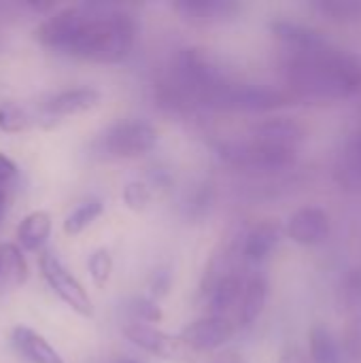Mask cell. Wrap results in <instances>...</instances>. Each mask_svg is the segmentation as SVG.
Segmentation results:
<instances>
[{
  "instance_id": "1f68e13d",
  "label": "cell",
  "mask_w": 361,
  "mask_h": 363,
  "mask_svg": "<svg viewBox=\"0 0 361 363\" xmlns=\"http://www.w3.org/2000/svg\"><path fill=\"white\" fill-rule=\"evenodd\" d=\"M6 213V185H0V223Z\"/></svg>"
},
{
  "instance_id": "30bf717a",
  "label": "cell",
  "mask_w": 361,
  "mask_h": 363,
  "mask_svg": "<svg viewBox=\"0 0 361 363\" xmlns=\"http://www.w3.org/2000/svg\"><path fill=\"white\" fill-rule=\"evenodd\" d=\"M172 9L191 23H219L230 19L238 11V4L230 0H181Z\"/></svg>"
},
{
  "instance_id": "7402d4cb",
  "label": "cell",
  "mask_w": 361,
  "mask_h": 363,
  "mask_svg": "<svg viewBox=\"0 0 361 363\" xmlns=\"http://www.w3.org/2000/svg\"><path fill=\"white\" fill-rule=\"evenodd\" d=\"M315 6L338 21H355L361 17V0H321Z\"/></svg>"
},
{
  "instance_id": "603a6c76",
  "label": "cell",
  "mask_w": 361,
  "mask_h": 363,
  "mask_svg": "<svg viewBox=\"0 0 361 363\" xmlns=\"http://www.w3.org/2000/svg\"><path fill=\"white\" fill-rule=\"evenodd\" d=\"M30 125V117L26 115V111L13 102H4L0 104V130L6 134H17L23 132Z\"/></svg>"
},
{
  "instance_id": "8fae6325",
  "label": "cell",
  "mask_w": 361,
  "mask_h": 363,
  "mask_svg": "<svg viewBox=\"0 0 361 363\" xmlns=\"http://www.w3.org/2000/svg\"><path fill=\"white\" fill-rule=\"evenodd\" d=\"M304 130L289 117H274L257 123L253 128V138L260 143L277 145V147H287V149H298L302 143Z\"/></svg>"
},
{
  "instance_id": "e0dca14e",
  "label": "cell",
  "mask_w": 361,
  "mask_h": 363,
  "mask_svg": "<svg viewBox=\"0 0 361 363\" xmlns=\"http://www.w3.org/2000/svg\"><path fill=\"white\" fill-rule=\"evenodd\" d=\"M245 294V285L238 277L234 274H228V277H221L213 291H211V306H213V313L217 317H223V313H228L232 306H236Z\"/></svg>"
},
{
  "instance_id": "ba28073f",
  "label": "cell",
  "mask_w": 361,
  "mask_h": 363,
  "mask_svg": "<svg viewBox=\"0 0 361 363\" xmlns=\"http://www.w3.org/2000/svg\"><path fill=\"white\" fill-rule=\"evenodd\" d=\"M98 102H100V91L98 89H94V87H72V89H64L60 94H53L43 104L40 115L45 117V121H60L64 117L85 113V111L98 106Z\"/></svg>"
},
{
  "instance_id": "d6a6232c",
  "label": "cell",
  "mask_w": 361,
  "mask_h": 363,
  "mask_svg": "<svg viewBox=\"0 0 361 363\" xmlns=\"http://www.w3.org/2000/svg\"><path fill=\"white\" fill-rule=\"evenodd\" d=\"M219 363H245V362H240V359H226V362H219Z\"/></svg>"
},
{
  "instance_id": "d4e9b609",
  "label": "cell",
  "mask_w": 361,
  "mask_h": 363,
  "mask_svg": "<svg viewBox=\"0 0 361 363\" xmlns=\"http://www.w3.org/2000/svg\"><path fill=\"white\" fill-rule=\"evenodd\" d=\"M345 351L353 362H361V313H355L347 328H345V338H343Z\"/></svg>"
},
{
  "instance_id": "f1b7e54d",
  "label": "cell",
  "mask_w": 361,
  "mask_h": 363,
  "mask_svg": "<svg viewBox=\"0 0 361 363\" xmlns=\"http://www.w3.org/2000/svg\"><path fill=\"white\" fill-rule=\"evenodd\" d=\"M15 177H17V164L4 153H0V185H9L11 181H15Z\"/></svg>"
},
{
  "instance_id": "5b68a950",
  "label": "cell",
  "mask_w": 361,
  "mask_h": 363,
  "mask_svg": "<svg viewBox=\"0 0 361 363\" xmlns=\"http://www.w3.org/2000/svg\"><path fill=\"white\" fill-rule=\"evenodd\" d=\"M38 266H40L43 279L47 281V285L53 289V294L62 302H66L81 317H91L94 315V306H91V300H89L87 291L83 289V285L68 272V268L51 251L40 253Z\"/></svg>"
},
{
  "instance_id": "4dcf8cb0",
  "label": "cell",
  "mask_w": 361,
  "mask_h": 363,
  "mask_svg": "<svg viewBox=\"0 0 361 363\" xmlns=\"http://www.w3.org/2000/svg\"><path fill=\"white\" fill-rule=\"evenodd\" d=\"M151 287H153L151 291H153L155 296H164V294L168 291V287H170V277H168V272H155Z\"/></svg>"
},
{
  "instance_id": "f546056e",
  "label": "cell",
  "mask_w": 361,
  "mask_h": 363,
  "mask_svg": "<svg viewBox=\"0 0 361 363\" xmlns=\"http://www.w3.org/2000/svg\"><path fill=\"white\" fill-rule=\"evenodd\" d=\"M279 363H309V357L306 353L300 349V347H285L281 357H279Z\"/></svg>"
},
{
  "instance_id": "7c38bea8",
  "label": "cell",
  "mask_w": 361,
  "mask_h": 363,
  "mask_svg": "<svg viewBox=\"0 0 361 363\" xmlns=\"http://www.w3.org/2000/svg\"><path fill=\"white\" fill-rule=\"evenodd\" d=\"M13 345L17 353L30 363H64L62 355L34 330L17 325L13 330Z\"/></svg>"
},
{
  "instance_id": "52a82bcc",
  "label": "cell",
  "mask_w": 361,
  "mask_h": 363,
  "mask_svg": "<svg viewBox=\"0 0 361 363\" xmlns=\"http://www.w3.org/2000/svg\"><path fill=\"white\" fill-rule=\"evenodd\" d=\"M232 334H234V325L226 317L211 315V317L198 319V321L189 323L187 328H183L179 338L183 340V345L189 351L209 353V351L223 347L232 338Z\"/></svg>"
},
{
  "instance_id": "3957f363",
  "label": "cell",
  "mask_w": 361,
  "mask_h": 363,
  "mask_svg": "<svg viewBox=\"0 0 361 363\" xmlns=\"http://www.w3.org/2000/svg\"><path fill=\"white\" fill-rule=\"evenodd\" d=\"M157 143V132L145 121H117L109 125L94 143L104 157H136L151 151Z\"/></svg>"
},
{
  "instance_id": "cb8c5ba5",
  "label": "cell",
  "mask_w": 361,
  "mask_h": 363,
  "mask_svg": "<svg viewBox=\"0 0 361 363\" xmlns=\"http://www.w3.org/2000/svg\"><path fill=\"white\" fill-rule=\"evenodd\" d=\"M87 268H89L91 281L98 287H104L109 283V279H111V272H113V257H111V253L106 249H96L89 255Z\"/></svg>"
},
{
  "instance_id": "9c48e42d",
  "label": "cell",
  "mask_w": 361,
  "mask_h": 363,
  "mask_svg": "<svg viewBox=\"0 0 361 363\" xmlns=\"http://www.w3.org/2000/svg\"><path fill=\"white\" fill-rule=\"evenodd\" d=\"M287 234L294 242L302 247H315L321 245L330 234V215L317 206L300 208L291 215L287 223Z\"/></svg>"
},
{
  "instance_id": "6da1fadb",
  "label": "cell",
  "mask_w": 361,
  "mask_h": 363,
  "mask_svg": "<svg viewBox=\"0 0 361 363\" xmlns=\"http://www.w3.org/2000/svg\"><path fill=\"white\" fill-rule=\"evenodd\" d=\"M36 38L43 47L77 60L117 64L132 51L136 21L109 4L66 6L38 23Z\"/></svg>"
},
{
  "instance_id": "ffe728a7",
  "label": "cell",
  "mask_w": 361,
  "mask_h": 363,
  "mask_svg": "<svg viewBox=\"0 0 361 363\" xmlns=\"http://www.w3.org/2000/svg\"><path fill=\"white\" fill-rule=\"evenodd\" d=\"M102 211H104L102 200H98V198H87V200H83V202L66 217V221H64V232L70 234V236L81 234L87 225H91V223L102 215Z\"/></svg>"
},
{
  "instance_id": "d6986e66",
  "label": "cell",
  "mask_w": 361,
  "mask_h": 363,
  "mask_svg": "<svg viewBox=\"0 0 361 363\" xmlns=\"http://www.w3.org/2000/svg\"><path fill=\"white\" fill-rule=\"evenodd\" d=\"M309 347L315 363H340V349L328 328L315 325L309 334Z\"/></svg>"
},
{
  "instance_id": "ac0fdd59",
  "label": "cell",
  "mask_w": 361,
  "mask_h": 363,
  "mask_svg": "<svg viewBox=\"0 0 361 363\" xmlns=\"http://www.w3.org/2000/svg\"><path fill=\"white\" fill-rule=\"evenodd\" d=\"M338 179L349 189H361V132L349 140L340 155Z\"/></svg>"
},
{
  "instance_id": "2e32d148",
  "label": "cell",
  "mask_w": 361,
  "mask_h": 363,
  "mask_svg": "<svg viewBox=\"0 0 361 363\" xmlns=\"http://www.w3.org/2000/svg\"><path fill=\"white\" fill-rule=\"evenodd\" d=\"M268 298V283L262 274H253L245 283V294L238 306V323L240 325H251L264 311Z\"/></svg>"
},
{
  "instance_id": "9a60e30c",
  "label": "cell",
  "mask_w": 361,
  "mask_h": 363,
  "mask_svg": "<svg viewBox=\"0 0 361 363\" xmlns=\"http://www.w3.org/2000/svg\"><path fill=\"white\" fill-rule=\"evenodd\" d=\"M279 242V225L274 221L257 223L245 238V257L253 264L264 262Z\"/></svg>"
},
{
  "instance_id": "7a4b0ae2",
  "label": "cell",
  "mask_w": 361,
  "mask_h": 363,
  "mask_svg": "<svg viewBox=\"0 0 361 363\" xmlns=\"http://www.w3.org/2000/svg\"><path fill=\"white\" fill-rule=\"evenodd\" d=\"M287 79L294 91L306 100H340L361 89V57L330 45L294 51Z\"/></svg>"
},
{
  "instance_id": "4316f807",
  "label": "cell",
  "mask_w": 361,
  "mask_h": 363,
  "mask_svg": "<svg viewBox=\"0 0 361 363\" xmlns=\"http://www.w3.org/2000/svg\"><path fill=\"white\" fill-rule=\"evenodd\" d=\"M343 300L349 308L361 313V268H355L347 274L343 283Z\"/></svg>"
},
{
  "instance_id": "44dd1931",
  "label": "cell",
  "mask_w": 361,
  "mask_h": 363,
  "mask_svg": "<svg viewBox=\"0 0 361 363\" xmlns=\"http://www.w3.org/2000/svg\"><path fill=\"white\" fill-rule=\"evenodd\" d=\"M0 277L6 279L11 285H23L28 279V266L21 255V251L15 245H2L0 247Z\"/></svg>"
},
{
  "instance_id": "5bb4252c",
  "label": "cell",
  "mask_w": 361,
  "mask_h": 363,
  "mask_svg": "<svg viewBox=\"0 0 361 363\" xmlns=\"http://www.w3.org/2000/svg\"><path fill=\"white\" fill-rule=\"evenodd\" d=\"M51 234V215L47 211H34L17 225V240L23 251H38Z\"/></svg>"
},
{
  "instance_id": "83f0119b",
  "label": "cell",
  "mask_w": 361,
  "mask_h": 363,
  "mask_svg": "<svg viewBox=\"0 0 361 363\" xmlns=\"http://www.w3.org/2000/svg\"><path fill=\"white\" fill-rule=\"evenodd\" d=\"M132 311L134 315L140 319V321H147V323H157L162 319V311L160 306L153 302V300H147V298H138L132 302Z\"/></svg>"
},
{
  "instance_id": "484cf974",
  "label": "cell",
  "mask_w": 361,
  "mask_h": 363,
  "mask_svg": "<svg viewBox=\"0 0 361 363\" xmlns=\"http://www.w3.org/2000/svg\"><path fill=\"white\" fill-rule=\"evenodd\" d=\"M123 202L132 211H143L151 202V191L145 183L132 181L123 187Z\"/></svg>"
},
{
  "instance_id": "8992f818",
  "label": "cell",
  "mask_w": 361,
  "mask_h": 363,
  "mask_svg": "<svg viewBox=\"0 0 361 363\" xmlns=\"http://www.w3.org/2000/svg\"><path fill=\"white\" fill-rule=\"evenodd\" d=\"M123 336L140 351L151 353L162 359H179V357H185L189 351L179 336H170L157 328H151L138 321L123 325Z\"/></svg>"
},
{
  "instance_id": "277c9868",
  "label": "cell",
  "mask_w": 361,
  "mask_h": 363,
  "mask_svg": "<svg viewBox=\"0 0 361 363\" xmlns=\"http://www.w3.org/2000/svg\"><path fill=\"white\" fill-rule=\"evenodd\" d=\"M204 104L226 111H272L285 104V96L277 89L262 85H238V83H221L211 94L204 96Z\"/></svg>"
},
{
  "instance_id": "836d02e7",
  "label": "cell",
  "mask_w": 361,
  "mask_h": 363,
  "mask_svg": "<svg viewBox=\"0 0 361 363\" xmlns=\"http://www.w3.org/2000/svg\"><path fill=\"white\" fill-rule=\"evenodd\" d=\"M119 363H143V362H136V359H121Z\"/></svg>"
},
{
  "instance_id": "4fadbf2b",
  "label": "cell",
  "mask_w": 361,
  "mask_h": 363,
  "mask_svg": "<svg viewBox=\"0 0 361 363\" xmlns=\"http://www.w3.org/2000/svg\"><path fill=\"white\" fill-rule=\"evenodd\" d=\"M270 30L274 32L277 38L287 43L294 51H311V49L330 45L321 32H317L309 26L296 23V21H272Z\"/></svg>"
}]
</instances>
